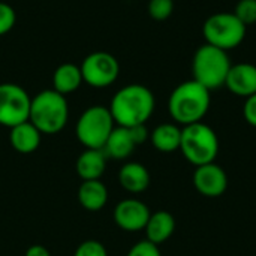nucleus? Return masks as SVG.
Returning <instances> with one entry per match:
<instances>
[{"label":"nucleus","mask_w":256,"mask_h":256,"mask_svg":"<svg viewBox=\"0 0 256 256\" xmlns=\"http://www.w3.org/2000/svg\"><path fill=\"white\" fill-rule=\"evenodd\" d=\"M156 106L153 92L142 84L122 87L111 99L110 112L117 126L134 128L146 124Z\"/></svg>","instance_id":"1"},{"label":"nucleus","mask_w":256,"mask_h":256,"mask_svg":"<svg viewBox=\"0 0 256 256\" xmlns=\"http://www.w3.org/2000/svg\"><path fill=\"white\" fill-rule=\"evenodd\" d=\"M210 90L195 80L178 84L170 94L168 111L172 120L178 124L188 126L202 122L210 110Z\"/></svg>","instance_id":"2"},{"label":"nucleus","mask_w":256,"mask_h":256,"mask_svg":"<svg viewBox=\"0 0 256 256\" xmlns=\"http://www.w3.org/2000/svg\"><path fill=\"white\" fill-rule=\"evenodd\" d=\"M69 118L66 96L56 90H42L30 102L28 122L44 135H56L64 129Z\"/></svg>","instance_id":"3"},{"label":"nucleus","mask_w":256,"mask_h":256,"mask_svg":"<svg viewBox=\"0 0 256 256\" xmlns=\"http://www.w3.org/2000/svg\"><path fill=\"white\" fill-rule=\"evenodd\" d=\"M231 66L226 51L210 44H204L195 51L192 58L194 80L210 92L225 86Z\"/></svg>","instance_id":"4"},{"label":"nucleus","mask_w":256,"mask_h":256,"mask_svg":"<svg viewBox=\"0 0 256 256\" xmlns=\"http://www.w3.org/2000/svg\"><path fill=\"white\" fill-rule=\"evenodd\" d=\"M180 152L195 166L212 164L219 154V138L206 123L198 122L182 129Z\"/></svg>","instance_id":"5"},{"label":"nucleus","mask_w":256,"mask_h":256,"mask_svg":"<svg viewBox=\"0 0 256 256\" xmlns=\"http://www.w3.org/2000/svg\"><path fill=\"white\" fill-rule=\"evenodd\" d=\"M114 128L116 123L110 108L104 105H93L80 116L75 126V134L78 141L86 148L102 150Z\"/></svg>","instance_id":"6"},{"label":"nucleus","mask_w":256,"mask_h":256,"mask_svg":"<svg viewBox=\"0 0 256 256\" xmlns=\"http://www.w3.org/2000/svg\"><path fill=\"white\" fill-rule=\"evenodd\" d=\"M246 26L234 15V12H218L210 15L202 26L206 44L224 51H230L242 45L246 38Z\"/></svg>","instance_id":"7"},{"label":"nucleus","mask_w":256,"mask_h":256,"mask_svg":"<svg viewBox=\"0 0 256 256\" xmlns=\"http://www.w3.org/2000/svg\"><path fill=\"white\" fill-rule=\"evenodd\" d=\"M32 98L18 84H0V124L14 128L28 120Z\"/></svg>","instance_id":"8"},{"label":"nucleus","mask_w":256,"mask_h":256,"mask_svg":"<svg viewBox=\"0 0 256 256\" xmlns=\"http://www.w3.org/2000/svg\"><path fill=\"white\" fill-rule=\"evenodd\" d=\"M82 81L93 88H105L114 84L120 75V64L117 58L105 51L88 54L81 66Z\"/></svg>","instance_id":"9"},{"label":"nucleus","mask_w":256,"mask_h":256,"mask_svg":"<svg viewBox=\"0 0 256 256\" xmlns=\"http://www.w3.org/2000/svg\"><path fill=\"white\" fill-rule=\"evenodd\" d=\"M192 183L201 195L207 198H218L222 196L228 188V176L222 166L212 162L196 166Z\"/></svg>","instance_id":"10"},{"label":"nucleus","mask_w":256,"mask_h":256,"mask_svg":"<svg viewBox=\"0 0 256 256\" xmlns=\"http://www.w3.org/2000/svg\"><path fill=\"white\" fill-rule=\"evenodd\" d=\"M150 210L148 207L135 198L123 200L120 201L114 208V222L118 228L129 232H136L146 228L148 219H150Z\"/></svg>","instance_id":"11"},{"label":"nucleus","mask_w":256,"mask_h":256,"mask_svg":"<svg viewBox=\"0 0 256 256\" xmlns=\"http://www.w3.org/2000/svg\"><path fill=\"white\" fill-rule=\"evenodd\" d=\"M225 87L236 96L248 99L256 94V66L252 63H237L232 64Z\"/></svg>","instance_id":"12"},{"label":"nucleus","mask_w":256,"mask_h":256,"mask_svg":"<svg viewBox=\"0 0 256 256\" xmlns=\"http://www.w3.org/2000/svg\"><path fill=\"white\" fill-rule=\"evenodd\" d=\"M42 134L27 120L21 124L10 128L9 141L15 152L21 154H30L36 152L40 146Z\"/></svg>","instance_id":"13"},{"label":"nucleus","mask_w":256,"mask_h":256,"mask_svg":"<svg viewBox=\"0 0 256 256\" xmlns=\"http://www.w3.org/2000/svg\"><path fill=\"white\" fill-rule=\"evenodd\" d=\"M135 147H136V142L132 136L130 129L117 126L112 129V132L108 136L102 150L105 152V154L108 158L123 160V159H128L134 153Z\"/></svg>","instance_id":"14"},{"label":"nucleus","mask_w":256,"mask_h":256,"mask_svg":"<svg viewBox=\"0 0 256 256\" xmlns=\"http://www.w3.org/2000/svg\"><path fill=\"white\" fill-rule=\"evenodd\" d=\"M120 186L130 194H141L150 186L148 170L138 162H128L118 171Z\"/></svg>","instance_id":"15"},{"label":"nucleus","mask_w":256,"mask_h":256,"mask_svg":"<svg viewBox=\"0 0 256 256\" xmlns=\"http://www.w3.org/2000/svg\"><path fill=\"white\" fill-rule=\"evenodd\" d=\"M106 168V154L104 150L87 148L76 160V172L82 182L100 180Z\"/></svg>","instance_id":"16"},{"label":"nucleus","mask_w":256,"mask_h":256,"mask_svg":"<svg viewBox=\"0 0 256 256\" xmlns=\"http://www.w3.org/2000/svg\"><path fill=\"white\" fill-rule=\"evenodd\" d=\"M147 240L153 244H162L165 243L176 231V219L171 213L160 210L153 214H150V219L144 228Z\"/></svg>","instance_id":"17"},{"label":"nucleus","mask_w":256,"mask_h":256,"mask_svg":"<svg viewBox=\"0 0 256 256\" xmlns=\"http://www.w3.org/2000/svg\"><path fill=\"white\" fill-rule=\"evenodd\" d=\"M78 201L87 212H99L108 202V189L100 180H87L78 189Z\"/></svg>","instance_id":"18"},{"label":"nucleus","mask_w":256,"mask_h":256,"mask_svg":"<svg viewBox=\"0 0 256 256\" xmlns=\"http://www.w3.org/2000/svg\"><path fill=\"white\" fill-rule=\"evenodd\" d=\"M82 82L84 81H82L81 69L74 63L60 64L52 74V90H56L63 96L76 92Z\"/></svg>","instance_id":"19"},{"label":"nucleus","mask_w":256,"mask_h":256,"mask_svg":"<svg viewBox=\"0 0 256 256\" xmlns=\"http://www.w3.org/2000/svg\"><path fill=\"white\" fill-rule=\"evenodd\" d=\"M153 147L160 153H172L180 150L182 129L174 123H162L150 134Z\"/></svg>","instance_id":"20"},{"label":"nucleus","mask_w":256,"mask_h":256,"mask_svg":"<svg viewBox=\"0 0 256 256\" xmlns=\"http://www.w3.org/2000/svg\"><path fill=\"white\" fill-rule=\"evenodd\" d=\"M147 10L154 21H165L174 12V0H150Z\"/></svg>","instance_id":"21"},{"label":"nucleus","mask_w":256,"mask_h":256,"mask_svg":"<svg viewBox=\"0 0 256 256\" xmlns=\"http://www.w3.org/2000/svg\"><path fill=\"white\" fill-rule=\"evenodd\" d=\"M234 15L248 27L256 22V0H240L236 6Z\"/></svg>","instance_id":"22"},{"label":"nucleus","mask_w":256,"mask_h":256,"mask_svg":"<svg viewBox=\"0 0 256 256\" xmlns=\"http://www.w3.org/2000/svg\"><path fill=\"white\" fill-rule=\"evenodd\" d=\"M16 22V14L14 8L4 2H0V36L9 33Z\"/></svg>","instance_id":"23"},{"label":"nucleus","mask_w":256,"mask_h":256,"mask_svg":"<svg viewBox=\"0 0 256 256\" xmlns=\"http://www.w3.org/2000/svg\"><path fill=\"white\" fill-rule=\"evenodd\" d=\"M74 256H108V250L100 242L87 240L76 248Z\"/></svg>","instance_id":"24"},{"label":"nucleus","mask_w":256,"mask_h":256,"mask_svg":"<svg viewBox=\"0 0 256 256\" xmlns=\"http://www.w3.org/2000/svg\"><path fill=\"white\" fill-rule=\"evenodd\" d=\"M126 256H162V255H160V250H159V246H158V244H153V243H152V242H148V240H142V242H138L136 244H134Z\"/></svg>","instance_id":"25"},{"label":"nucleus","mask_w":256,"mask_h":256,"mask_svg":"<svg viewBox=\"0 0 256 256\" xmlns=\"http://www.w3.org/2000/svg\"><path fill=\"white\" fill-rule=\"evenodd\" d=\"M243 116L250 126L256 128V94H252L246 99L243 106Z\"/></svg>","instance_id":"26"},{"label":"nucleus","mask_w":256,"mask_h":256,"mask_svg":"<svg viewBox=\"0 0 256 256\" xmlns=\"http://www.w3.org/2000/svg\"><path fill=\"white\" fill-rule=\"evenodd\" d=\"M129 129H130V132H132V136H134V140H135L136 146H140V144L146 142V141L150 138V135H148V130H147L146 124L134 126V128H129Z\"/></svg>","instance_id":"27"},{"label":"nucleus","mask_w":256,"mask_h":256,"mask_svg":"<svg viewBox=\"0 0 256 256\" xmlns=\"http://www.w3.org/2000/svg\"><path fill=\"white\" fill-rule=\"evenodd\" d=\"M26 256H51L50 250L42 244H33L27 249Z\"/></svg>","instance_id":"28"}]
</instances>
